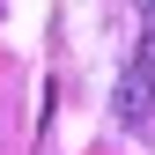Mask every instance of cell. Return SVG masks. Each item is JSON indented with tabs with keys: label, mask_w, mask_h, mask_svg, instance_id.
Returning a JSON list of instances; mask_svg holds the SVG:
<instances>
[{
	"label": "cell",
	"mask_w": 155,
	"mask_h": 155,
	"mask_svg": "<svg viewBox=\"0 0 155 155\" xmlns=\"http://www.w3.org/2000/svg\"><path fill=\"white\" fill-rule=\"evenodd\" d=\"M148 111H155V30L140 37L133 67L118 74V126H148Z\"/></svg>",
	"instance_id": "1"
},
{
	"label": "cell",
	"mask_w": 155,
	"mask_h": 155,
	"mask_svg": "<svg viewBox=\"0 0 155 155\" xmlns=\"http://www.w3.org/2000/svg\"><path fill=\"white\" fill-rule=\"evenodd\" d=\"M148 30H155V0H148Z\"/></svg>",
	"instance_id": "2"
}]
</instances>
